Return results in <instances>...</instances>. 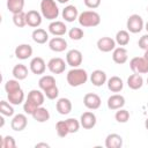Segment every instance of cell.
<instances>
[{
  "mask_svg": "<svg viewBox=\"0 0 148 148\" xmlns=\"http://www.w3.org/2000/svg\"><path fill=\"white\" fill-rule=\"evenodd\" d=\"M114 40L119 46H126L130 43V32L127 30H119L116 34Z\"/></svg>",
  "mask_w": 148,
  "mask_h": 148,
  "instance_id": "32",
  "label": "cell"
},
{
  "mask_svg": "<svg viewBox=\"0 0 148 148\" xmlns=\"http://www.w3.org/2000/svg\"><path fill=\"white\" fill-rule=\"evenodd\" d=\"M27 99H29L30 102H32L34 104H36L37 106H42L44 104V99H45V94H43L40 90L38 89H32L28 92V97Z\"/></svg>",
  "mask_w": 148,
  "mask_h": 148,
  "instance_id": "23",
  "label": "cell"
},
{
  "mask_svg": "<svg viewBox=\"0 0 148 148\" xmlns=\"http://www.w3.org/2000/svg\"><path fill=\"white\" fill-rule=\"evenodd\" d=\"M90 81L95 87H102L108 81L106 73L104 71H102V69H95L90 74Z\"/></svg>",
  "mask_w": 148,
  "mask_h": 148,
  "instance_id": "19",
  "label": "cell"
},
{
  "mask_svg": "<svg viewBox=\"0 0 148 148\" xmlns=\"http://www.w3.org/2000/svg\"><path fill=\"white\" fill-rule=\"evenodd\" d=\"M127 86L132 90H138L143 86V77L141 76V74L133 73L127 79Z\"/></svg>",
  "mask_w": 148,
  "mask_h": 148,
  "instance_id": "25",
  "label": "cell"
},
{
  "mask_svg": "<svg viewBox=\"0 0 148 148\" xmlns=\"http://www.w3.org/2000/svg\"><path fill=\"white\" fill-rule=\"evenodd\" d=\"M56 109L57 111L62 114V116H66L71 111H72V102L71 99L66 98V97H61L57 101V104H56Z\"/></svg>",
  "mask_w": 148,
  "mask_h": 148,
  "instance_id": "21",
  "label": "cell"
},
{
  "mask_svg": "<svg viewBox=\"0 0 148 148\" xmlns=\"http://www.w3.org/2000/svg\"><path fill=\"white\" fill-rule=\"evenodd\" d=\"M68 36L71 39L73 40H80L83 38L84 36V32L81 28H77V27H74V28H71L69 31H68Z\"/></svg>",
  "mask_w": 148,
  "mask_h": 148,
  "instance_id": "38",
  "label": "cell"
},
{
  "mask_svg": "<svg viewBox=\"0 0 148 148\" xmlns=\"http://www.w3.org/2000/svg\"><path fill=\"white\" fill-rule=\"evenodd\" d=\"M56 132L58 134V136L60 138H65L69 134V131H68V126L66 124V120H59L57 124H56Z\"/></svg>",
  "mask_w": 148,
  "mask_h": 148,
  "instance_id": "34",
  "label": "cell"
},
{
  "mask_svg": "<svg viewBox=\"0 0 148 148\" xmlns=\"http://www.w3.org/2000/svg\"><path fill=\"white\" fill-rule=\"evenodd\" d=\"M80 123H81V126L86 130H91L92 127H95L96 123H97V118L95 116L94 112L91 111H86L81 114L80 117Z\"/></svg>",
  "mask_w": 148,
  "mask_h": 148,
  "instance_id": "10",
  "label": "cell"
},
{
  "mask_svg": "<svg viewBox=\"0 0 148 148\" xmlns=\"http://www.w3.org/2000/svg\"><path fill=\"white\" fill-rule=\"evenodd\" d=\"M116 40L111 37H101L97 40V49L101 52H111L116 49Z\"/></svg>",
  "mask_w": 148,
  "mask_h": 148,
  "instance_id": "12",
  "label": "cell"
},
{
  "mask_svg": "<svg viewBox=\"0 0 148 148\" xmlns=\"http://www.w3.org/2000/svg\"><path fill=\"white\" fill-rule=\"evenodd\" d=\"M12 74H13V76H14L16 80H18V81L24 80V79H27V76H28V67H27L25 65H23V64H17V65H15V66L13 67Z\"/></svg>",
  "mask_w": 148,
  "mask_h": 148,
  "instance_id": "28",
  "label": "cell"
},
{
  "mask_svg": "<svg viewBox=\"0 0 148 148\" xmlns=\"http://www.w3.org/2000/svg\"><path fill=\"white\" fill-rule=\"evenodd\" d=\"M66 124L68 126L69 133H76L80 130V126H81V123L77 119H75V118H68V119H66Z\"/></svg>",
  "mask_w": 148,
  "mask_h": 148,
  "instance_id": "40",
  "label": "cell"
},
{
  "mask_svg": "<svg viewBox=\"0 0 148 148\" xmlns=\"http://www.w3.org/2000/svg\"><path fill=\"white\" fill-rule=\"evenodd\" d=\"M79 24L83 28H94L101 23V16L95 10H84L79 14Z\"/></svg>",
  "mask_w": 148,
  "mask_h": 148,
  "instance_id": "2",
  "label": "cell"
},
{
  "mask_svg": "<svg viewBox=\"0 0 148 148\" xmlns=\"http://www.w3.org/2000/svg\"><path fill=\"white\" fill-rule=\"evenodd\" d=\"M82 60H83L82 53H81V51H79L76 49H72L66 53V62L68 66H71L73 68L79 67L82 64Z\"/></svg>",
  "mask_w": 148,
  "mask_h": 148,
  "instance_id": "7",
  "label": "cell"
},
{
  "mask_svg": "<svg viewBox=\"0 0 148 148\" xmlns=\"http://www.w3.org/2000/svg\"><path fill=\"white\" fill-rule=\"evenodd\" d=\"M38 86L44 91V90H46V89L56 86V79L52 75H43L39 79V81H38Z\"/></svg>",
  "mask_w": 148,
  "mask_h": 148,
  "instance_id": "31",
  "label": "cell"
},
{
  "mask_svg": "<svg viewBox=\"0 0 148 148\" xmlns=\"http://www.w3.org/2000/svg\"><path fill=\"white\" fill-rule=\"evenodd\" d=\"M108 108L110 110H118V109H121L124 105H125V97L120 94H114V95H111L109 98H108Z\"/></svg>",
  "mask_w": 148,
  "mask_h": 148,
  "instance_id": "17",
  "label": "cell"
},
{
  "mask_svg": "<svg viewBox=\"0 0 148 148\" xmlns=\"http://www.w3.org/2000/svg\"><path fill=\"white\" fill-rule=\"evenodd\" d=\"M42 14L37 10H29L27 14H25V17H27V25L31 27V28H38L40 24H42Z\"/></svg>",
  "mask_w": 148,
  "mask_h": 148,
  "instance_id": "15",
  "label": "cell"
},
{
  "mask_svg": "<svg viewBox=\"0 0 148 148\" xmlns=\"http://www.w3.org/2000/svg\"><path fill=\"white\" fill-rule=\"evenodd\" d=\"M29 67H30V71L31 73L36 74V75H42L45 73V69H46V64L44 61L43 58L40 57H35L31 59L30 64H29Z\"/></svg>",
  "mask_w": 148,
  "mask_h": 148,
  "instance_id": "9",
  "label": "cell"
},
{
  "mask_svg": "<svg viewBox=\"0 0 148 148\" xmlns=\"http://www.w3.org/2000/svg\"><path fill=\"white\" fill-rule=\"evenodd\" d=\"M147 109H148V102H147Z\"/></svg>",
  "mask_w": 148,
  "mask_h": 148,
  "instance_id": "53",
  "label": "cell"
},
{
  "mask_svg": "<svg viewBox=\"0 0 148 148\" xmlns=\"http://www.w3.org/2000/svg\"><path fill=\"white\" fill-rule=\"evenodd\" d=\"M130 67L133 73L147 74L148 73V60L145 57H134L130 61Z\"/></svg>",
  "mask_w": 148,
  "mask_h": 148,
  "instance_id": "5",
  "label": "cell"
},
{
  "mask_svg": "<svg viewBox=\"0 0 148 148\" xmlns=\"http://www.w3.org/2000/svg\"><path fill=\"white\" fill-rule=\"evenodd\" d=\"M49 32L52 34L53 36H64L67 32V27L62 21H52L49 24Z\"/></svg>",
  "mask_w": 148,
  "mask_h": 148,
  "instance_id": "14",
  "label": "cell"
},
{
  "mask_svg": "<svg viewBox=\"0 0 148 148\" xmlns=\"http://www.w3.org/2000/svg\"><path fill=\"white\" fill-rule=\"evenodd\" d=\"M128 59V53H127V50L123 46H119V47H116L113 51H112V60L118 64V65H123L127 61Z\"/></svg>",
  "mask_w": 148,
  "mask_h": 148,
  "instance_id": "18",
  "label": "cell"
},
{
  "mask_svg": "<svg viewBox=\"0 0 148 148\" xmlns=\"http://www.w3.org/2000/svg\"><path fill=\"white\" fill-rule=\"evenodd\" d=\"M86 7L90 8V9H95L97 7H99L101 5V0H83Z\"/></svg>",
  "mask_w": 148,
  "mask_h": 148,
  "instance_id": "44",
  "label": "cell"
},
{
  "mask_svg": "<svg viewBox=\"0 0 148 148\" xmlns=\"http://www.w3.org/2000/svg\"><path fill=\"white\" fill-rule=\"evenodd\" d=\"M40 14L44 18L54 21L59 16V8L54 0H42L40 1Z\"/></svg>",
  "mask_w": 148,
  "mask_h": 148,
  "instance_id": "3",
  "label": "cell"
},
{
  "mask_svg": "<svg viewBox=\"0 0 148 148\" xmlns=\"http://www.w3.org/2000/svg\"><path fill=\"white\" fill-rule=\"evenodd\" d=\"M138 45H139L140 49H142L145 51L148 50V32L146 35H143V36L140 37V39L138 42Z\"/></svg>",
  "mask_w": 148,
  "mask_h": 148,
  "instance_id": "43",
  "label": "cell"
},
{
  "mask_svg": "<svg viewBox=\"0 0 148 148\" xmlns=\"http://www.w3.org/2000/svg\"><path fill=\"white\" fill-rule=\"evenodd\" d=\"M7 98H8V102L13 105H20L23 103L24 101V91L22 89H18L14 92H9L7 94Z\"/></svg>",
  "mask_w": 148,
  "mask_h": 148,
  "instance_id": "29",
  "label": "cell"
},
{
  "mask_svg": "<svg viewBox=\"0 0 148 148\" xmlns=\"http://www.w3.org/2000/svg\"><path fill=\"white\" fill-rule=\"evenodd\" d=\"M145 29L147 30V32H148V21H147V23L145 24Z\"/></svg>",
  "mask_w": 148,
  "mask_h": 148,
  "instance_id": "50",
  "label": "cell"
},
{
  "mask_svg": "<svg viewBox=\"0 0 148 148\" xmlns=\"http://www.w3.org/2000/svg\"><path fill=\"white\" fill-rule=\"evenodd\" d=\"M32 52H34V50H32L31 45H29V44H20L15 47V51H14L15 57L20 60H25V59L30 58L32 56Z\"/></svg>",
  "mask_w": 148,
  "mask_h": 148,
  "instance_id": "13",
  "label": "cell"
},
{
  "mask_svg": "<svg viewBox=\"0 0 148 148\" xmlns=\"http://www.w3.org/2000/svg\"><path fill=\"white\" fill-rule=\"evenodd\" d=\"M28 125V119H27V116L23 114V113H17L13 117L12 121H10V127L13 131H16V132H21L23 131Z\"/></svg>",
  "mask_w": 148,
  "mask_h": 148,
  "instance_id": "11",
  "label": "cell"
},
{
  "mask_svg": "<svg viewBox=\"0 0 148 148\" xmlns=\"http://www.w3.org/2000/svg\"><path fill=\"white\" fill-rule=\"evenodd\" d=\"M18 89H21V86H20V83H18V80H16V79H14V80H8V81L5 83V90H6L7 94L14 92V91H16V90H18Z\"/></svg>",
  "mask_w": 148,
  "mask_h": 148,
  "instance_id": "39",
  "label": "cell"
},
{
  "mask_svg": "<svg viewBox=\"0 0 148 148\" xmlns=\"http://www.w3.org/2000/svg\"><path fill=\"white\" fill-rule=\"evenodd\" d=\"M83 104L89 110H97L101 106L102 101H101V97L97 94H95V92H88L83 97Z\"/></svg>",
  "mask_w": 148,
  "mask_h": 148,
  "instance_id": "8",
  "label": "cell"
},
{
  "mask_svg": "<svg viewBox=\"0 0 148 148\" xmlns=\"http://www.w3.org/2000/svg\"><path fill=\"white\" fill-rule=\"evenodd\" d=\"M114 119L118 121V123H121V124H125L130 120V112L125 109H118L116 114H114Z\"/></svg>",
  "mask_w": 148,
  "mask_h": 148,
  "instance_id": "36",
  "label": "cell"
},
{
  "mask_svg": "<svg viewBox=\"0 0 148 148\" xmlns=\"http://www.w3.org/2000/svg\"><path fill=\"white\" fill-rule=\"evenodd\" d=\"M38 106L36 104H34L32 102H30L29 99H25L24 104H23V111L27 113V114H32L34 111L37 109Z\"/></svg>",
  "mask_w": 148,
  "mask_h": 148,
  "instance_id": "42",
  "label": "cell"
},
{
  "mask_svg": "<svg viewBox=\"0 0 148 148\" xmlns=\"http://www.w3.org/2000/svg\"><path fill=\"white\" fill-rule=\"evenodd\" d=\"M24 0H7V8L12 14L23 12Z\"/></svg>",
  "mask_w": 148,
  "mask_h": 148,
  "instance_id": "30",
  "label": "cell"
},
{
  "mask_svg": "<svg viewBox=\"0 0 148 148\" xmlns=\"http://www.w3.org/2000/svg\"><path fill=\"white\" fill-rule=\"evenodd\" d=\"M43 92L45 94L46 98H49V99H56L58 97V95H59V89H58V87L56 84V86H53V87L44 90Z\"/></svg>",
  "mask_w": 148,
  "mask_h": 148,
  "instance_id": "41",
  "label": "cell"
},
{
  "mask_svg": "<svg viewBox=\"0 0 148 148\" xmlns=\"http://www.w3.org/2000/svg\"><path fill=\"white\" fill-rule=\"evenodd\" d=\"M24 12H20L17 14H13V23L17 27V28H23L24 25H27V17H25Z\"/></svg>",
  "mask_w": 148,
  "mask_h": 148,
  "instance_id": "35",
  "label": "cell"
},
{
  "mask_svg": "<svg viewBox=\"0 0 148 148\" xmlns=\"http://www.w3.org/2000/svg\"><path fill=\"white\" fill-rule=\"evenodd\" d=\"M61 15L66 22H73L79 17V10L74 5H68L62 9Z\"/></svg>",
  "mask_w": 148,
  "mask_h": 148,
  "instance_id": "20",
  "label": "cell"
},
{
  "mask_svg": "<svg viewBox=\"0 0 148 148\" xmlns=\"http://www.w3.org/2000/svg\"><path fill=\"white\" fill-rule=\"evenodd\" d=\"M57 1H58L59 3H67L69 0H57Z\"/></svg>",
  "mask_w": 148,
  "mask_h": 148,
  "instance_id": "46",
  "label": "cell"
},
{
  "mask_svg": "<svg viewBox=\"0 0 148 148\" xmlns=\"http://www.w3.org/2000/svg\"><path fill=\"white\" fill-rule=\"evenodd\" d=\"M0 113L2 116H6V117H12L14 116V108H13V104H10L9 102L7 101H1L0 102Z\"/></svg>",
  "mask_w": 148,
  "mask_h": 148,
  "instance_id": "33",
  "label": "cell"
},
{
  "mask_svg": "<svg viewBox=\"0 0 148 148\" xmlns=\"http://www.w3.org/2000/svg\"><path fill=\"white\" fill-rule=\"evenodd\" d=\"M0 120H1V125H0V126L2 127V126H3V124H5V120H3V118H2V117L0 118Z\"/></svg>",
  "mask_w": 148,
  "mask_h": 148,
  "instance_id": "49",
  "label": "cell"
},
{
  "mask_svg": "<svg viewBox=\"0 0 148 148\" xmlns=\"http://www.w3.org/2000/svg\"><path fill=\"white\" fill-rule=\"evenodd\" d=\"M147 84H148V77H147Z\"/></svg>",
  "mask_w": 148,
  "mask_h": 148,
  "instance_id": "51",
  "label": "cell"
},
{
  "mask_svg": "<svg viewBox=\"0 0 148 148\" xmlns=\"http://www.w3.org/2000/svg\"><path fill=\"white\" fill-rule=\"evenodd\" d=\"M31 116H32V118H34L36 121H38V123H45V121H47V120L50 119V112H49V110H47L46 108H44V106H38V108L34 111V113H32Z\"/></svg>",
  "mask_w": 148,
  "mask_h": 148,
  "instance_id": "27",
  "label": "cell"
},
{
  "mask_svg": "<svg viewBox=\"0 0 148 148\" xmlns=\"http://www.w3.org/2000/svg\"><path fill=\"white\" fill-rule=\"evenodd\" d=\"M32 40L37 44H45L49 40V34L46 30L42 29V28H36L32 34H31Z\"/></svg>",
  "mask_w": 148,
  "mask_h": 148,
  "instance_id": "26",
  "label": "cell"
},
{
  "mask_svg": "<svg viewBox=\"0 0 148 148\" xmlns=\"http://www.w3.org/2000/svg\"><path fill=\"white\" fill-rule=\"evenodd\" d=\"M49 47L53 52H62L67 49V42L65 40V38L57 36L49 40Z\"/></svg>",
  "mask_w": 148,
  "mask_h": 148,
  "instance_id": "16",
  "label": "cell"
},
{
  "mask_svg": "<svg viewBox=\"0 0 148 148\" xmlns=\"http://www.w3.org/2000/svg\"><path fill=\"white\" fill-rule=\"evenodd\" d=\"M147 13H148V6H147Z\"/></svg>",
  "mask_w": 148,
  "mask_h": 148,
  "instance_id": "52",
  "label": "cell"
},
{
  "mask_svg": "<svg viewBox=\"0 0 148 148\" xmlns=\"http://www.w3.org/2000/svg\"><path fill=\"white\" fill-rule=\"evenodd\" d=\"M123 146V138L117 133H111L105 138L106 148H120Z\"/></svg>",
  "mask_w": 148,
  "mask_h": 148,
  "instance_id": "24",
  "label": "cell"
},
{
  "mask_svg": "<svg viewBox=\"0 0 148 148\" xmlns=\"http://www.w3.org/2000/svg\"><path fill=\"white\" fill-rule=\"evenodd\" d=\"M143 57H145V58L148 60V50H146V51H145V54H143Z\"/></svg>",
  "mask_w": 148,
  "mask_h": 148,
  "instance_id": "48",
  "label": "cell"
},
{
  "mask_svg": "<svg viewBox=\"0 0 148 148\" xmlns=\"http://www.w3.org/2000/svg\"><path fill=\"white\" fill-rule=\"evenodd\" d=\"M145 127H146V130L148 131V118L145 120Z\"/></svg>",
  "mask_w": 148,
  "mask_h": 148,
  "instance_id": "47",
  "label": "cell"
},
{
  "mask_svg": "<svg viewBox=\"0 0 148 148\" xmlns=\"http://www.w3.org/2000/svg\"><path fill=\"white\" fill-rule=\"evenodd\" d=\"M106 84H108V89L110 91H112V92H119L124 88L123 80L119 76H116V75L114 76H111L110 79H108Z\"/></svg>",
  "mask_w": 148,
  "mask_h": 148,
  "instance_id": "22",
  "label": "cell"
},
{
  "mask_svg": "<svg viewBox=\"0 0 148 148\" xmlns=\"http://www.w3.org/2000/svg\"><path fill=\"white\" fill-rule=\"evenodd\" d=\"M66 65L67 62H65L64 59L56 57V58H51L47 62V68L52 74H61L65 72L66 69Z\"/></svg>",
  "mask_w": 148,
  "mask_h": 148,
  "instance_id": "6",
  "label": "cell"
},
{
  "mask_svg": "<svg viewBox=\"0 0 148 148\" xmlns=\"http://www.w3.org/2000/svg\"><path fill=\"white\" fill-rule=\"evenodd\" d=\"M35 147H36V148H39V147L49 148V147H50V145H49V143H46V142H39V143H36V145H35Z\"/></svg>",
  "mask_w": 148,
  "mask_h": 148,
  "instance_id": "45",
  "label": "cell"
},
{
  "mask_svg": "<svg viewBox=\"0 0 148 148\" xmlns=\"http://www.w3.org/2000/svg\"><path fill=\"white\" fill-rule=\"evenodd\" d=\"M126 28L128 32L132 34H138L140 32L143 28H145V23H143V18L139 15V14H132L126 22Z\"/></svg>",
  "mask_w": 148,
  "mask_h": 148,
  "instance_id": "4",
  "label": "cell"
},
{
  "mask_svg": "<svg viewBox=\"0 0 148 148\" xmlns=\"http://www.w3.org/2000/svg\"><path fill=\"white\" fill-rule=\"evenodd\" d=\"M66 80L71 87H79L88 81V73L83 68L74 67L71 71H68L66 75Z\"/></svg>",
  "mask_w": 148,
  "mask_h": 148,
  "instance_id": "1",
  "label": "cell"
},
{
  "mask_svg": "<svg viewBox=\"0 0 148 148\" xmlns=\"http://www.w3.org/2000/svg\"><path fill=\"white\" fill-rule=\"evenodd\" d=\"M0 146L2 148H15L16 147V142L15 139L12 135H6V136H1L0 138Z\"/></svg>",
  "mask_w": 148,
  "mask_h": 148,
  "instance_id": "37",
  "label": "cell"
}]
</instances>
